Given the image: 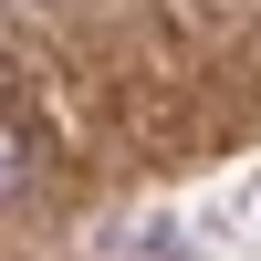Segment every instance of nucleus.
<instances>
[{"instance_id": "f257e3e1", "label": "nucleus", "mask_w": 261, "mask_h": 261, "mask_svg": "<svg viewBox=\"0 0 261 261\" xmlns=\"http://www.w3.org/2000/svg\"><path fill=\"white\" fill-rule=\"evenodd\" d=\"M21 188H32V146L0 125V199H21Z\"/></svg>"}]
</instances>
